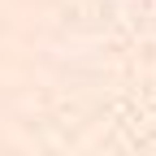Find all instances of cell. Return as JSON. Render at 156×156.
Masks as SVG:
<instances>
[]
</instances>
